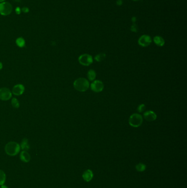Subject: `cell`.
I'll use <instances>...</instances> for the list:
<instances>
[{
  "label": "cell",
  "instance_id": "cell-8",
  "mask_svg": "<svg viewBox=\"0 0 187 188\" xmlns=\"http://www.w3.org/2000/svg\"><path fill=\"white\" fill-rule=\"evenodd\" d=\"M90 88L92 91L96 92H101L104 89V84L100 80H95L90 84Z\"/></svg>",
  "mask_w": 187,
  "mask_h": 188
},
{
  "label": "cell",
  "instance_id": "cell-5",
  "mask_svg": "<svg viewBox=\"0 0 187 188\" xmlns=\"http://www.w3.org/2000/svg\"><path fill=\"white\" fill-rule=\"evenodd\" d=\"M78 61L81 64L84 66H88L92 63L93 58L90 55L83 54L79 57Z\"/></svg>",
  "mask_w": 187,
  "mask_h": 188
},
{
  "label": "cell",
  "instance_id": "cell-25",
  "mask_svg": "<svg viewBox=\"0 0 187 188\" xmlns=\"http://www.w3.org/2000/svg\"><path fill=\"white\" fill-rule=\"evenodd\" d=\"M123 3V1L122 0H117L116 1V5L117 6H121Z\"/></svg>",
  "mask_w": 187,
  "mask_h": 188
},
{
  "label": "cell",
  "instance_id": "cell-13",
  "mask_svg": "<svg viewBox=\"0 0 187 188\" xmlns=\"http://www.w3.org/2000/svg\"><path fill=\"white\" fill-rule=\"evenodd\" d=\"M154 42L158 46H163L165 45V40L160 36H155L153 39Z\"/></svg>",
  "mask_w": 187,
  "mask_h": 188
},
{
  "label": "cell",
  "instance_id": "cell-1",
  "mask_svg": "<svg viewBox=\"0 0 187 188\" xmlns=\"http://www.w3.org/2000/svg\"><path fill=\"white\" fill-rule=\"evenodd\" d=\"M90 86L89 81L84 78H80L75 80L74 83V88L78 91L84 92L88 90Z\"/></svg>",
  "mask_w": 187,
  "mask_h": 188
},
{
  "label": "cell",
  "instance_id": "cell-6",
  "mask_svg": "<svg viewBox=\"0 0 187 188\" xmlns=\"http://www.w3.org/2000/svg\"><path fill=\"white\" fill-rule=\"evenodd\" d=\"M152 42L151 38L148 35H143L139 38L138 43L142 47H147L151 45Z\"/></svg>",
  "mask_w": 187,
  "mask_h": 188
},
{
  "label": "cell",
  "instance_id": "cell-24",
  "mask_svg": "<svg viewBox=\"0 0 187 188\" xmlns=\"http://www.w3.org/2000/svg\"><path fill=\"white\" fill-rule=\"evenodd\" d=\"M16 13L17 14H20L21 12H22V10L20 9V7H17L16 9Z\"/></svg>",
  "mask_w": 187,
  "mask_h": 188
},
{
  "label": "cell",
  "instance_id": "cell-27",
  "mask_svg": "<svg viewBox=\"0 0 187 188\" xmlns=\"http://www.w3.org/2000/svg\"><path fill=\"white\" fill-rule=\"evenodd\" d=\"M1 188H8L6 185H2L1 187Z\"/></svg>",
  "mask_w": 187,
  "mask_h": 188
},
{
  "label": "cell",
  "instance_id": "cell-26",
  "mask_svg": "<svg viewBox=\"0 0 187 188\" xmlns=\"http://www.w3.org/2000/svg\"><path fill=\"white\" fill-rule=\"evenodd\" d=\"M136 17H133L132 18V21L133 23H135V22H136Z\"/></svg>",
  "mask_w": 187,
  "mask_h": 188
},
{
  "label": "cell",
  "instance_id": "cell-30",
  "mask_svg": "<svg viewBox=\"0 0 187 188\" xmlns=\"http://www.w3.org/2000/svg\"><path fill=\"white\" fill-rule=\"evenodd\" d=\"M133 1H138L139 0H132Z\"/></svg>",
  "mask_w": 187,
  "mask_h": 188
},
{
  "label": "cell",
  "instance_id": "cell-28",
  "mask_svg": "<svg viewBox=\"0 0 187 188\" xmlns=\"http://www.w3.org/2000/svg\"><path fill=\"white\" fill-rule=\"evenodd\" d=\"M2 67H3V65H2V63L1 62H0V71L2 69Z\"/></svg>",
  "mask_w": 187,
  "mask_h": 188
},
{
  "label": "cell",
  "instance_id": "cell-22",
  "mask_svg": "<svg viewBox=\"0 0 187 188\" xmlns=\"http://www.w3.org/2000/svg\"><path fill=\"white\" fill-rule=\"evenodd\" d=\"M131 31L133 32H137V26L135 23H133L131 27Z\"/></svg>",
  "mask_w": 187,
  "mask_h": 188
},
{
  "label": "cell",
  "instance_id": "cell-29",
  "mask_svg": "<svg viewBox=\"0 0 187 188\" xmlns=\"http://www.w3.org/2000/svg\"><path fill=\"white\" fill-rule=\"evenodd\" d=\"M5 0H0V2H5Z\"/></svg>",
  "mask_w": 187,
  "mask_h": 188
},
{
  "label": "cell",
  "instance_id": "cell-20",
  "mask_svg": "<svg viewBox=\"0 0 187 188\" xmlns=\"http://www.w3.org/2000/svg\"><path fill=\"white\" fill-rule=\"evenodd\" d=\"M12 106L14 108L18 109L19 107V102L16 98H13L11 101Z\"/></svg>",
  "mask_w": 187,
  "mask_h": 188
},
{
  "label": "cell",
  "instance_id": "cell-10",
  "mask_svg": "<svg viewBox=\"0 0 187 188\" xmlns=\"http://www.w3.org/2000/svg\"><path fill=\"white\" fill-rule=\"evenodd\" d=\"M144 118L147 121H155L157 119V115L155 113L152 111H148L143 114Z\"/></svg>",
  "mask_w": 187,
  "mask_h": 188
},
{
  "label": "cell",
  "instance_id": "cell-11",
  "mask_svg": "<svg viewBox=\"0 0 187 188\" xmlns=\"http://www.w3.org/2000/svg\"><path fill=\"white\" fill-rule=\"evenodd\" d=\"M93 177V173L90 170H85L82 174V178L85 182H90L92 179Z\"/></svg>",
  "mask_w": 187,
  "mask_h": 188
},
{
  "label": "cell",
  "instance_id": "cell-19",
  "mask_svg": "<svg viewBox=\"0 0 187 188\" xmlns=\"http://www.w3.org/2000/svg\"><path fill=\"white\" fill-rule=\"evenodd\" d=\"M105 57L106 55L104 53H100L96 56L95 60L97 62H102L105 58Z\"/></svg>",
  "mask_w": 187,
  "mask_h": 188
},
{
  "label": "cell",
  "instance_id": "cell-17",
  "mask_svg": "<svg viewBox=\"0 0 187 188\" xmlns=\"http://www.w3.org/2000/svg\"><path fill=\"white\" fill-rule=\"evenodd\" d=\"M6 176L5 173L0 170V185H3L6 181Z\"/></svg>",
  "mask_w": 187,
  "mask_h": 188
},
{
  "label": "cell",
  "instance_id": "cell-9",
  "mask_svg": "<svg viewBox=\"0 0 187 188\" xmlns=\"http://www.w3.org/2000/svg\"><path fill=\"white\" fill-rule=\"evenodd\" d=\"M25 88L22 84H17L15 85L12 89V93L17 96H20L24 93Z\"/></svg>",
  "mask_w": 187,
  "mask_h": 188
},
{
  "label": "cell",
  "instance_id": "cell-14",
  "mask_svg": "<svg viewBox=\"0 0 187 188\" xmlns=\"http://www.w3.org/2000/svg\"><path fill=\"white\" fill-rule=\"evenodd\" d=\"M20 146V148H22V149L24 151L29 150L30 148V146H29V143H28V140L26 138L23 139L21 143V145Z\"/></svg>",
  "mask_w": 187,
  "mask_h": 188
},
{
  "label": "cell",
  "instance_id": "cell-23",
  "mask_svg": "<svg viewBox=\"0 0 187 188\" xmlns=\"http://www.w3.org/2000/svg\"><path fill=\"white\" fill-rule=\"evenodd\" d=\"M22 11H23V12L25 13H28L29 12V9L28 7H23V8L22 9Z\"/></svg>",
  "mask_w": 187,
  "mask_h": 188
},
{
  "label": "cell",
  "instance_id": "cell-4",
  "mask_svg": "<svg viewBox=\"0 0 187 188\" xmlns=\"http://www.w3.org/2000/svg\"><path fill=\"white\" fill-rule=\"evenodd\" d=\"M12 5L7 2L0 3V14L2 16H8L12 12Z\"/></svg>",
  "mask_w": 187,
  "mask_h": 188
},
{
  "label": "cell",
  "instance_id": "cell-12",
  "mask_svg": "<svg viewBox=\"0 0 187 188\" xmlns=\"http://www.w3.org/2000/svg\"><path fill=\"white\" fill-rule=\"evenodd\" d=\"M20 159L24 162H29L30 161L31 157L30 154L26 151H23L20 155Z\"/></svg>",
  "mask_w": 187,
  "mask_h": 188
},
{
  "label": "cell",
  "instance_id": "cell-16",
  "mask_svg": "<svg viewBox=\"0 0 187 188\" xmlns=\"http://www.w3.org/2000/svg\"><path fill=\"white\" fill-rule=\"evenodd\" d=\"M96 77V72L93 70V69H90L88 73H87V77L88 79L90 81H93Z\"/></svg>",
  "mask_w": 187,
  "mask_h": 188
},
{
  "label": "cell",
  "instance_id": "cell-3",
  "mask_svg": "<svg viewBox=\"0 0 187 188\" xmlns=\"http://www.w3.org/2000/svg\"><path fill=\"white\" fill-rule=\"evenodd\" d=\"M128 121L131 126L133 127H138L143 123V117L139 114L134 113L130 116Z\"/></svg>",
  "mask_w": 187,
  "mask_h": 188
},
{
  "label": "cell",
  "instance_id": "cell-7",
  "mask_svg": "<svg viewBox=\"0 0 187 188\" xmlns=\"http://www.w3.org/2000/svg\"><path fill=\"white\" fill-rule=\"evenodd\" d=\"M12 92L8 88H2L0 89V100L7 101L12 97Z\"/></svg>",
  "mask_w": 187,
  "mask_h": 188
},
{
  "label": "cell",
  "instance_id": "cell-18",
  "mask_svg": "<svg viewBox=\"0 0 187 188\" xmlns=\"http://www.w3.org/2000/svg\"><path fill=\"white\" fill-rule=\"evenodd\" d=\"M136 169L138 172H144L145 170H146V166L144 164L139 163L136 166Z\"/></svg>",
  "mask_w": 187,
  "mask_h": 188
},
{
  "label": "cell",
  "instance_id": "cell-2",
  "mask_svg": "<svg viewBox=\"0 0 187 188\" xmlns=\"http://www.w3.org/2000/svg\"><path fill=\"white\" fill-rule=\"evenodd\" d=\"M5 149L7 155L13 156L17 155L19 152L20 150V146L17 143L11 141L6 144Z\"/></svg>",
  "mask_w": 187,
  "mask_h": 188
},
{
  "label": "cell",
  "instance_id": "cell-15",
  "mask_svg": "<svg viewBox=\"0 0 187 188\" xmlns=\"http://www.w3.org/2000/svg\"><path fill=\"white\" fill-rule=\"evenodd\" d=\"M16 43L17 44V45L18 46V47L19 48H24L25 45V41L24 39L22 37H18L16 41Z\"/></svg>",
  "mask_w": 187,
  "mask_h": 188
},
{
  "label": "cell",
  "instance_id": "cell-21",
  "mask_svg": "<svg viewBox=\"0 0 187 188\" xmlns=\"http://www.w3.org/2000/svg\"><path fill=\"white\" fill-rule=\"evenodd\" d=\"M145 105L144 104H141L137 108V111H138L139 112H143V111H144L145 109Z\"/></svg>",
  "mask_w": 187,
  "mask_h": 188
}]
</instances>
